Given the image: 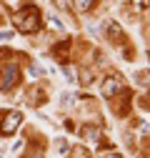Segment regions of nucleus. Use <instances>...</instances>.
I'll return each instance as SVG.
<instances>
[{
  "instance_id": "3",
  "label": "nucleus",
  "mask_w": 150,
  "mask_h": 158,
  "mask_svg": "<svg viewBox=\"0 0 150 158\" xmlns=\"http://www.w3.org/2000/svg\"><path fill=\"white\" fill-rule=\"evenodd\" d=\"M23 123V113H18V110H13V113H8L5 115V121L0 123V133L3 135H10V133H15V128Z\"/></svg>"
},
{
  "instance_id": "10",
  "label": "nucleus",
  "mask_w": 150,
  "mask_h": 158,
  "mask_svg": "<svg viewBox=\"0 0 150 158\" xmlns=\"http://www.w3.org/2000/svg\"><path fill=\"white\" fill-rule=\"evenodd\" d=\"M13 38V30H0V43H8Z\"/></svg>"
},
{
  "instance_id": "13",
  "label": "nucleus",
  "mask_w": 150,
  "mask_h": 158,
  "mask_svg": "<svg viewBox=\"0 0 150 158\" xmlns=\"http://www.w3.org/2000/svg\"><path fill=\"white\" fill-rule=\"evenodd\" d=\"M30 73H33V75H43V73H45V70H43V68H40V65H33V68H30Z\"/></svg>"
},
{
  "instance_id": "4",
  "label": "nucleus",
  "mask_w": 150,
  "mask_h": 158,
  "mask_svg": "<svg viewBox=\"0 0 150 158\" xmlns=\"http://www.w3.org/2000/svg\"><path fill=\"white\" fill-rule=\"evenodd\" d=\"M120 90H123V81H120V78H115V75H110L108 81L103 83V88H100L103 98H112V95L120 93Z\"/></svg>"
},
{
  "instance_id": "11",
  "label": "nucleus",
  "mask_w": 150,
  "mask_h": 158,
  "mask_svg": "<svg viewBox=\"0 0 150 158\" xmlns=\"http://www.w3.org/2000/svg\"><path fill=\"white\" fill-rule=\"evenodd\" d=\"M63 103H65L68 108H70V106H75V95H70V93H65V95H63Z\"/></svg>"
},
{
  "instance_id": "7",
  "label": "nucleus",
  "mask_w": 150,
  "mask_h": 158,
  "mask_svg": "<svg viewBox=\"0 0 150 158\" xmlns=\"http://www.w3.org/2000/svg\"><path fill=\"white\" fill-rule=\"evenodd\" d=\"M135 83H138L140 88H148V85H150V70H140V73L135 75Z\"/></svg>"
},
{
  "instance_id": "1",
  "label": "nucleus",
  "mask_w": 150,
  "mask_h": 158,
  "mask_svg": "<svg viewBox=\"0 0 150 158\" xmlns=\"http://www.w3.org/2000/svg\"><path fill=\"white\" fill-rule=\"evenodd\" d=\"M13 23H15V28L20 33H35L40 28V13H38L35 5H25V8H20L15 13Z\"/></svg>"
},
{
  "instance_id": "12",
  "label": "nucleus",
  "mask_w": 150,
  "mask_h": 158,
  "mask_svg": "<svg viewBox=\"0 0 150 158\" xmlns=\"http://www.w3.org/2000/svg\"><path fill=\"white\" fill-rule=\"evenodd\" d=\"M55 148H58L60 153H63V151H68V141H65V138H60V141L55 143Z\"/></svg>"
},
{
  "instance_id": "16",
  "label": "nucleus",
  "mask_w": 150,
  "mask_h": 158,
  "mask_svg": "<svg viewBox=\"0 0 150 158\" xmlns=\"http://www.w3.org/2000/svg\"><path fill=\"white\" fill-rule=\"evenodd\" d=\"M140 133H150V123H140Z\"/></svg>"
},
{
  "instance_id": "8",
  "label": "nucleus",
  "mask_w": 150,
  "mask_h": 158,
  "mask_svg": "<svg viewBox=\"0 0 150 158\" xmlns=\"http://www.w3.org/2000/svg\"><path fill=\"white\" fill-rule=\"evenodd\" d=\"M73 158H90V153H88L85 148H75V151H73Z\"/></svg>"
},
{
  "instance_id": "14",
  "label": "nucleus",
  "mask_w": 150,
  "mask_h": 158,
  "mask_svg": "<svg viewBox=\"0 0 150 158\" xmlns=\"http://www.w3.org/2000/svg\"><path fill=\"white\" fill-rule=\"evenodd\" d=\"M55 5H58V8H70L68 0H55Z\"/></svg>"
},
{
  "instance_id": "6",
  "label": "nucleus",
  "mask_w": 150,
  "mask_h": 158,
  "mask_svg": "<svg viewBox=\"0 0 150 158\" xmlns=\"http://www.w3.org/2000/svg\"><path fill=\"white\" fill-rule=\"evenodd\" d=\"M93 3H95V0H73V8L78 13H85V10L93 8Z\"/></svg>"
},
{
  "instance_id": "15",
  "label": "nucleus",
  "mask_w": 150,
  "mask_h": 158,
  "mask_svg": "<svg viewBox=\"0 0 150 158\" xmlns=\"http://www.w3.org/2000/svg\"><path fill=\"white\" fill-rule=\"evenodd\" d=\"M50 25H53V28H58V30H63V23H58L55 18H50Z\"/></svg>"
},
{
  "instance_id": "2",
  "label": "nucleus",
  "mask_w": 150,
  "mask_h": 158,
  "mask_svg": "<svg viewBox=\"0 0 150 158\" xmlns=\"http://www.w3.org/2000/svg\"><path fill=\"white\" fill-rule=\"evenodd\" d=\"M18 78H20V68H18L15 63L3 65L0 68V90H10L18 83Z\"/></svg>"
},
{
  "instance_id": "9",
  "label": "nucleus",
  "mask_w": 150,
  "mask_h": 158,
  "mask_svg": "<svg viewBox=\"0 0 150 158\" xmlns=\"http://www.w3.org/2000/svg\"><path fill=\"white\" fill-rule=\"evenodd\" d=\"M63 73H65V81H75V68H63Z\"/></svg>"
},
{
  "instance_id": "17",
  "label": "nucleus",
  "mask_w": 150,
  "mask_h": 158,
  "mask_svg": "<svg viewBox=\"0 0 150 158\" xmlns=\"http://www.w3.org/2000/svg\"><path fill=\"white\" fill-rule=\"evenodd\" d=\"M105 158H120V156H115V153H108V156H105Z\"/></svg>"
},
{
  "instance_id": "5",
  "label": "nucleus",
  "mask_w": 150,
  "mask_h": 158,
  "mask_svg": "<svg viewBox=\"0 0 150 158\" xmlns=\"http://www.w3.org/2000/svg\"><path fill=\"white\" fill-rule=\"evenodd\" d=\"M80 133L88 138V141H100V131H98L95 126H83V128H80Z\"/></svg>"
}]
</instances>
